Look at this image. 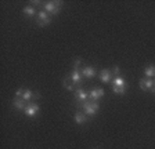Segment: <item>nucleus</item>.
<instances>
[{
  "label": "nucleus",
  "mask_w": 155,
  "mask_h": 149,
  "mask_svg": "<svg viewBox=\"0 0 155 149\" xmlns=\"http://www.w3.org/2000/svg\"><path fill=\"white\" fill-rule=\"evenodd\" d=\"M22 13L25 14V15L28 17V18H31V17H35V15H38V13H36V8H35V7H32V6H26V7H24Z\"/></svg>",
  "instance_id": "dca6fc26"
},
{
  "label": "nucleus",
  "mask_w": 155,
  "mask_h": 149,
  "mask_svg": "<svg viewBox=\"0 0 155 149\" xmlns=\"http://www.w3.org/2000/svg\"><path fill=\"white\" fill-rule=\"evenodd\" d=\"M62 84H64V87L67 88V90H69V91H76L78 88H81V87H78V86L75 84L74 80H72V79L69 78V76L64 79V81H62Z\"/></svg>",
  "instance_id": "ddd939ff"
},
{
  "label": "nucleus",
  "mask_w": 155,
  "mask_h": 149,
  "mask_svg": "<svg viewBox=\"0 0 155 149\" xmlns=\"http://www.w3.org/2000/svg\"><path fill=\"white\" fill-rule=\"evenodd\" d=\"M127 90V83L123 78L116 76L115 79H112V91L115 94H125Z\"/></svg>",
  "instance_id": "f257e3e1"
},
{
  "label": "nucleus",
  "mask_w": 155,
  "mask_h": 149,
  "mask_svg": "<svg viewBox=\"0 0 155 149\" xmlns=\"http://www.w3.org/2000/svg\"><path fill=\"white\" fill-rule=\"evenodd\" d=\"M81 72H82V74H83V78H86V79H91V78H94L96 76V69L93 68V66H84V68H82L81 69Z\"/></svg>",
  "instance_id": "f8f14e48"
},
{
  "label": "nucleus",
  "mask_w": 155,
  "mask_h": 149,
  "mask_svg": "<svg viewBox=\"0 0 155 149\" xmlns=\"http://www.w3.org/2000/svg\"><path fill=\"white\" fill-rule=\"evenodd\" d=\"M61 4L62 2H45L43 3V8H45V11L47 14H57L58 11H60V8H61Z\"/></svg>",
  "instance_id": "20e7f679"
},
{
  "label": "nucleus",
  "mask_w": 155,
  "mask_h": 149,
  "mask_svg": "<svg viewBox=\"0 0 155 149\" xmlns=\"http://www.w3.org/2000/svg\"><path fill=\"white\" fill-rule=\"evenodd\" d=\"M51 22V18H50V14H47L46 11H39L38 15H36V24L40 26H46Z\"/></svg>",
  "instance_id": "423d86ee"
},
{
  "label": "nucleus",
  "mask_w": 155,
  "mask_h": 149,
  "mask_svg": "<svg viewBox=\"0 0 155 149\" xmlns=\"http://www.w3.org/2000/svg\"><path fill=\"white\" fill-rule=\"evenodd\" d=\"M144 74L147 78H154L155 76V65H148V66H145L144 68Z\"/></svg>",
  "instance_id": "f3484780"
},
{
  "label": "nucleus",
  "mask_w": 155,
  "mask_h": 149,
  "mask_svg": "<svg viewBox=\"0 0 155 149\" xmlns=\"http://www.w3.org/2000/svg\"><path fill=\"white\" fill-rule=\"evenodd\" d=\"M15 98H22L24 101H31L32 98H39V94L38 93H33L32 90L29 88H18L15 93Z\"/></svg>",
  "instance_id": "f03ea898"
},
{
  "label": "nucleus",
  "mask_w": 155,
  "mask_h": 149,
  "mask_svg": "<svg viewBox=\"0 0 155 149\" xmlns=\"http://www.w3.org/2000/svg\"><path fill=\"white\" fill-rule=\"evenodd\" d=\"M140 88L144 91H151V93H155V84L154 80L150 78H144L140 80Z\"/></svg>",
  "instance_id": "0eeeda50"
},
{
  "label": "nucleus",
  "mask_w": 155,
  "mask_h": 149,
  "mask_svg": "<svg viewBox=\"0 0 155 149\" xmlns=\"http://www.w3.org/2000/svg\"><path fill=\"white\" fill-rule=\"evenodd\" d=\"M29 102H26V101H24L22 98H15V100L13 101V106L15 108V109L18 110H25L26 105H28Z\"/></svg>",
  "instance_id": "4468645a"
},
{
  "label": "nucleus",
  "mask_w": 155,
  "mask_h": 149,
  "mask_svg": "<svg viewBox=\"0 0 155 149\" xmlns=\"http://www.w3.org/2000/svg\"><path fill=\"white\" fill-rule=\"evenodd\" d=\"M39 110H40V108H39V105L38 104H35V102H29L28 105H26V108H25V115L28 117H36L38 116V113H39Z\"/></svg>",
  "instance_id": "6e6552de"
},
{
  "label": "nucleus",
  "mask_w": 155,
  "mask_h": 149,
  "mask_svg": "<svg viewBox=\"0 0 155 149\" xmlns=\"http://www.w3.org/2000/svg\"><path fill=\"white\" fill-rule=\"evenodd\" d=\"M100 80L103 81V83H110V81L112 80V71H110V69H103V71L100 72Z\"/></svg>",
  "instance_id": "9b49d317"
},
{
  "label": "nucleus",
  "mask_w": 155,
  "mask_h": 149,
  "mask_svg": "<svg viewBox=\"0 0 155 149\" xmlns=\"http://www.w3.org/2000/svg\"><path fill=\"white\" fill-rule=\"evenodd\" d=\"M69 78H71L75 84L79 87V86L82 84V80H83V74H82L81 69H74V71L71 72V74H69Z\"/></svg>",
  "instance_id": "9d476101"
},
{
  "label": "nucleus",
  "mask_w": 155,
  "mask_h": 149,
  "mask_svg": "<svg viewBox=\"0 0 155 149\" xmlns=\"http://www.w3.org/2000/svg\"><path fill=\"white\" fill-rule=\"evenodd\" d=\"M82 108H83V112L86 116H94V115L98 112L100 105H98V102H96V101H87L86 104L82 105Z\"/></svg>",
  "instance_id": "7ed1b4c3"
},
{
  "label": "nucleus",
  "mask_w": 155,
  "mask_h": 149,
  "mask_svg": "<svg viewBox=\"0 0 155 149\" xmlns=\"http://www.w3.org/2000/svg\"><path fill=\"white\" fill-rule=\"evenodd\" d=\"M75 100H76V102L82 106V105L86 104L87 101H89V93L84 91L83 88H78V90L75 91Z\"/></svg>",
  "instance_id": "39448f33"
},
{
  "label": "nucleus",
  "mask_w": 155,
  "mask_h": 149,
  "mask_svg": "<svg viewBox=\"0 0 155 149\" xmlns=\"http://www.w3.org/2000/svg\"><path fill=\"white\" fill-rule=\"evenodd\" d=\"M81 64H82V59H81V58H76V59H75L74 69H79V66H81Z\"/></svg>",
  "instance_id": "a211bd4d"
},
{
  "label": "nucleus",
  "mask_w": 155,
  "mask_h": 149,
  "mask_svg": "<svg viewBox=\"0 0 155 149\" xmlns=\"http://www.w3.org/2000/svg\"><path fill=\"white\" fill-rule=\"evenodd\" d=\"M112 73H115V74H119V66H114V69H112Z\"/></svg>",
  "instance_id": "6ab92c4d"
},
{
  "label": "nucleus",
  "mask_w": 155,
  "mask_h": 149,
  "mask_svg": "<svg viewBox=\"0 0 155 149\" xmlns=\"http://www.w3.org/2000/svg\"><path fill=\"white\" fill-rule=\"evenodd\" d=\"M104 97V90L103 88H93L89 91V101H98L100 98Z\"/></svg>",
  "instance_id": "1a4fd4ad"
},
{
  "label": "nucleus",
  "mask_w": 155,
  "mask_h": 149,
  "mask_svg": "<svg viewBox=\"0 0 155 149\" xmlns=\"http://www.w3.org/2000/svg\"><path fill=\"white\" fill-rule=\"evenodd\" d=\"M154 84H155V80H154Z\"/></svg>",
  "instance_id": "aec40b11"
},
{
  "label": "nucleus",
  "mask_w": 155,
  "mask_h": 149,
  "mask_svg": "<svg viewBox=\"0 0 155 149\" xmlns=\"http://www.w3.org/2000/svg\"><path fill=\"white\" fill-rule=\"evenodd\" d=\"M74 119H75V122H76L78 124H83V123H86L87 116L84 115V112H76Z\"/></svg>",
  "instance_id": "2eb2a0df"
}]
</instances>
